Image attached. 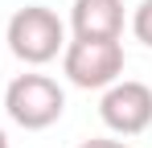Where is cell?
<instances>
[{
	"instance_id": "6da1fadb",
	"label": "cell",
	"mask_w": 152,
	"mask_h": 148,
	"mask_svg": "<svg viewBox=\"0 0 152 148\" xmlns=\"http://www.w3.org/2000/svg\"><path fill=\"white\" fill-rule=\"evenodd\" d=\"M4 41L25 66H45L66 49V25L45 4H25V8L12 12V21L4 29Z\"/></svg>"
},
{
	"instance_id": "ba28073f",
	"label": "cell",
	"mask_w": 152,
	"mask_h": 148,
	"mask_svg": "<svg viewBox=\"0 0 152 148\" xmlns=\"http://www.w3.org/2000/svg\"><path fill=\"white\" fill-rule=\"evenodd\" d=\"M0 148H8V136H4V127H0Z\"/></svg>"
},
{
	"instance_id": "3957f363",
	"label": "cell",
	"mask_w": 152,
	"mask_h": 148,
	"mask_svg": "<svg viewBox=\"0 0 152 148\" xmlns=\"http://www.w3.org/2000/svg\"><path fill=\"white\" fill-rule=\"evenodd\" d=\"M124 45L115 37H74L62 49V70L82 91H107L124 78Z\"/></svg>"
},
{
	"instance_id": "5b68a950",
	"label": "cell",
	"mask_w": 152,
	"mask_h": 148,
	"mask_svg": "<svg viewBox=\"0 0 152 148\" xmlns=\"http://www.w3.org/2000/svg\"><path fill=\"white\" fill-rule=\"evenodd\" d=\"M74 37H115L124 33V0H74L70 8Z\"/></svg>"
},
{
	"instance_id": "8992f818",
	"label": "cell",
	"mask_w": 152,
	"mask_h": 148,
	"mask_svg": "<svg viewBox=\"0 0 152 148\" xmlns=\"http://www.w3.org/2000/svg\"><path fill=\"white\" fill-rule=\"evenodd\" d=\"M132 33H136L140 45L152 49V0H140V4H136V12H132Z\"/></svg>"
},
{
	"instance_id": "7a4b0ae2",
	"label": "cell",
	"mask_w": 152,
	"mask_h": 148,
	"mask_svg": "<svg viewBox=\"0 0 152 148\" xmlns=\"http://www.w3.org/2000/svg\"><path fill=\"white\" fill-rule=\"evenodd\" d=\"M4 111L8 119L25 132H45L62 119L66 111V91L50 74H17L4 91Z\"/></svg>"
},
{
	"instance_id": "52a82bcc",
	"label": "cell",
	"mask_w": 152,
	"mask_h": 148,
	"mask_svg": "<svg viewBox=\"0 0 152 148\" xmlns=\"http://www.w3.org/2000/svg\"><path fill=\"white\" fill-rule=\"evenodd\" d=\"M78 148H132V144H124V140H111V136H91V140H82Z\"/></svg>"
},
{
	"instance_id": "277c9868",
	"label": "cell",
	"mask_w": 152,
	"mask_h": 148,
	"mask_svg": "<svg viewBox=\"0 0 152 148\" xmlns=\"http://www.w3.org/2000/svg\"><path fill=\"white\" fill-rule=\"evenodd\" d=\"M99 115L115 136H140L152 123V86L136 82V78H119L111 82L99 99Z\"/></svg>"
}]
</instances>
